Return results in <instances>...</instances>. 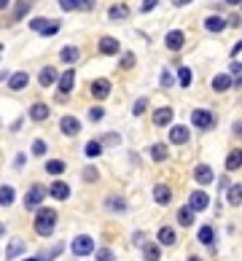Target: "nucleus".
Masks as SVG:
<instances>
[{"instance_id":"1","label":"nucleus","mask_w":242,"mask_h":261,"mask_svg":"<svg viewBox=\"0 0 242 261\" xmlns=\"http://www.w3.org/2000/svg\"><path fill=\"white\" fill-rule=\"evenodd\" d=\"M54 224H57V213H54V210H49V207L38 210V215H35V232H38L40 237H49L51 232H54Z\"/></svg>"},{"instance_id":"2","label":"nucleus","mask_w":242,"mask_h":261,"mask_svg":"<svg viewBox=\"0 0 242 261\" xmlns=\"http://www.w3.org/2000/svg\"><path fill=\"white\" fill-rule=\"evenodd\" d=\"M91 251H94V240H91V237L78 234L76 240H73V253H76V256H89Z\"/></svg>"},{"instance_id":"3","label":"nucleus","mask_w":242,"mask_h":261,"mask_svg":"<svg viewBox=\"0 0 242 261\" xmlns=\"http://www.w3.org/2000/svg\"><path fill=\"white\" fill-rule=\"evenodd\" d=\"M191 124L197 129H210L212 124H215V116H212L210 111H194L191 113Z\"/></svg>"},{"instance_id":"4","label":"nucleus","mask_w":242,"mask_h":261,"mask_svg":"<svg viewBox=\"0 0 242 261\" xmlns=\"http://www.w3.org/2000/svg\"><path fill=\"white\" fill-rule=\"evenodd\" d=\"M43 197H46V189H43V186H32V189L25 194V207H27V210H35L40 202H43Z\"/></svg>"},{"instance_id":"5","label":"nucleus","mask_w":242,"mask_h":261,"mask_svg":"<svg viewBox=\"0 0 242 261\" xmlns=\"http://www.w3.org/2000/svg\"><path fill=\"white\" fill-rule=\"evenodd\" d=\"M30 27H32V30H35V32H40V35H46V38H49V35H54V32H57V30H60V22H46V19H32V22H30Z\"/></svg>"},{"instance_id":"6","label":"nucleus","mask_w":242,"mask_h":261,"mask_svg":"<svg viewBox=\"0 0 242 261\" xmlns=\"http://www.w3.org/2000/svg\"><path fill=\"white\" fill-rule=\"evenodd\" d=\"M207 202H210V197H207L205 191H194L191 200H188V207H191L194 213H199V210H205V207H207Z\"/></svg>"},{"instance_id":"7","label":"nucleus","mask_w":242,"mask_h":261,"mask_svg":"<svg viewBox=\"0 0 242 261\" xmlns=\"http://www.w3.org/2000/svg\"><path fill=\"white\" fill-rule=\"evenodd\" d=\"M91 94H94L97 100H105L108 94H111V81H105V78L94 81V84H91Z\"/></svg>"},{"instance_id":"8","label":"nucleus","mask_w":242,"mask_h":261,"mask_svg":"<svg viewBox=\"0 0 242 261\" xmlns=\"http://www.w3.org/2000/svg\"><path fill=\"white\" fill-rule=\"evenodd\" d=\"M194 178H197L199 186H207V183H212V170L207 167V164H199V167L194 170Z\"/></svg>"},{"instance_id":"9","label":"nucleus","mask_w":242,"mask_h":261,"mask_svg":"<svg viewBox=\"0 0 242 261\" xmlns=\"http://www.w3.org/2000/svg\"><path fill=\"white\" fill-rule=\"evenodd\" d=\"M49 194L54 197V200H67V197H70V186L62 183V180H57V183H51Z\"/></svg>"},{"instance_id":"10","label":"nucleus","mask_w":242,"mask_h":261,"mask_svg":"<svg viewBox=\"0 0 242 261\" xmlns=\"http://www.w3.org/2000/svg\"><path fill=\"white\" fill-rule=\"evenodd\" d=\"M73 87H76V73H73V70L62 73V78H60V94L73 92Z\"/></svg>"},{"instance_id":"11","label":"nucleus","mask_w":242,"mask_h":261,"mask_svg":"<svg viewBox=\"0 0 242 261\" xmlns=\"http://www.w3.org/2000/svg\"><path fill=\"white\" fill-rule=\"evenodd\" d=\"M183 43H186V38H183L181 30H172L170 35H167V49H170V52H178V49H183Z\"/></svg>"},{"instance_id":"12","label":"nucleus","mask_w":242,"mask_h":261,"mask_svg":"<svg viewBox=\"0 0 242 261\" xmlns=\"http://www.w3.org/2000/svg\"><path fill=\"white\" fill-rule=\"evenodd\" d=\"M205 27L210 32H223V30H226V19H221V16H207Z\"/></svg>"},{"instance_id":"13","label":"nucleus","mask_w":242,"mask_h":261,"mask_svg":"<svg viewBox=\"0 0 242 261\" xmlns=\"http://www.w3.org/2000/svg\"><path fill=\"white\" fill-rule=\"evenodd\" d=\"M170 121H172V111H170V108H159V111L153 113V124H156V127H167Z\"/></svg>"},{"instance_id":"14","label":"nucleus","mask_w":242,"mask_h":261,"mask_svg":"<svg viewBox=\"0 0 242 261\" xmlns=\"http://www.w3.org/2000/svg\"><path fill=\"white\" fill-rule=\"evenodd\" d=\"M62 132H65V135H78V132H81L78 118H73V116H65V118H62Z\"/></svg>"},{"instance_id":"15","label":"nucleus","mask_w":242,"mask_h":261,"mask_svg":"<svg viewBox=\"0 0 242 261\" xmlns=\"http://www.w3.org/2000/svg\"><path fill=\"white\" fill-rule=\"evenodd\" d=\"M30 118H32V121H43V118H49V105L35 103L30 108Z\"/></svg>"},{"instance_id":"16","label":"nucleus","mask_w":242,"mask_h":261,"mask_svg":"<svg viewBox=\"0 0 242 261\" xmlns=\"http://www.w3.org/2000/svg\"><path fill=\"white\" fill-rule=\"evenodd\" d=\"M170 140H172V143H178V145H183L188 140V129L186 127H172L170 129Z\"/></svg>"},{"instance_id":"17","label":"nucleus","mask_w":242,"mask_h":261,"mask_svg":"<svg viewBox=\"0 0 242 261\" xmlns=\"http://www.w3.org/2000/svg\"><path fill=\"white\" fill-rule=\"evenodd\" d=\"M212 89H215V92H226V89H232V78H229L226 73L215 76V78H212Z\"/></svg>"},{"instance_id":"18","label":"nucleus","mask_w":242,"mask_h":261,"mask_svg":"<svg viewBox=\"0 0 242 261\" xmlns=\"http://www.w3.org/2000/svg\"><path fill=\"white\" fill-rule=\"evenodd\" d=\"M27 81H30V78H27V73H14V76H11V81H8V87L14 89V92H19V89L27 87Z\"/></svg>"},{"instance_id":"19","label":"nucleus","mask_w":242,"mask_h":261,"mask_svg":"<svg viewBox=\"0 0 242 261\" xmlns=\"http://www.w3.org/2000/svg\"><path fill=\"white\" fill-rule=\"evenodd\" d=\"M153 200H156L159 205H167V202L172 200V191L167 189V186H156V189H153Z\"/></svg>"},{"instance_id":"20","label":"nucleus","mask_w":242,"mask_h":261,"mask_svg":"<svg viewBox=\"0 0 242 261\" xmlns=\"http://www.w3.org/2000/svg\"><path fill=\"white\" fill-rule=\"evenodd\" d=\"M229 205H242V183H234L229 186Z\"/></svg>"},{"instance_id":"21","label":"nucleus","mask_w":242,"mask_h":261,"mask_svg":"<svg viewBox=\"0 0 242 261\" xmlns=\"http://www.w3.org/2000/svg\"><path fill=\"white\" fill-rule=\"evenodd\" d=\"M100 52L102 54H116L119 52V41H116V38H102V41H100Z\"/></svg>"},{"instance_id":"22","label":"nucleus","mask_w":242,"mask_h":261,"mask_svg":"<svg viewBox=\"0 0 242 261\" xmlns=\"http://www.w3.org/2000/svg\"><path fill=\"white\" fill-rule=\"evenodd\" d=\"M143 256H146V261H159V259H161V251H159V245H153V242H148V245H143Z\"/></svg>"},{"instance_id":"23","label":"nucleus","mask_w":242,"mask_h":261,"mask_svg":"<svg viewBox=\"0 0 242 261\" xmlns=\"http://www.w3.org/2000/svg\"><path fill=\"white\" fill-rule=\"evenodd\" d=\"M240 167H242V151L234 148L232 154H229V159H226V170H240Z\"/></svg>"},{"instance_id":"24","label":"nucleus","mask_w":242,"mask_h":261,"mask_svg":"<svg viewBox=\"0 0 242 261\" xmlns=\"http://www.w3.org/2000/svg\"><path fill=\"white\" fill-rule=\"evenodd\" d=\"M178 221H181V226H191L194 224V210L191 207H181L178 210Z\"/></svg>"},{"instance_id":"25","label":"nucleus","mask_w":242,"mask_h":261,"mask_svg":"<svg viewBox=\"0 0 242 261\" xmlns=\"http://www.w3.org/2000/svg\"><path fill=\"white\" fill-rule=\"evenodd\" d=\"M14 189H11V186H0V205L3 207H8L11 202H14Z\"/></svg>"},{"instance_id":"26","label":"nucleus","mask_w":242,"mask_h":261,"mask_svg":"<svg viewBox=\"0 0 242 261\" xmlns=\"http://www.w3.org/2000/svg\"><path fill=\"white\" fill-rule=\"evenodd\" d=\"M212 240H215L212 226H202V229H199V242H202V245H212Z\"/></svg>"},{"instance_id":"27","label":"nucleus","mask_w":242,"mask_h":261,"mask_svg":"<svg viewBox=\"0 0 242 261\" xmlns=\"http://www.w3.org/2000/svg\"><path fill=\"white\" fill-rule=\"evenodd\" d=\"M54 81H57V70L54 67H43V70H40V84H43V87H51Z\"/></svg>"},{"instance_id":"28","label":"nucleus","mask_w":242,"mask_h":261,"mask_svg":"<svg viewBox=\"0 0 242 261\" xmlns=\"http://www.w3.org/2000/svg\"><path fill=\"white\" fill-rule=\"evenodd\" d=\"M62 62H67V65H73V62H76L78 59V49L76 46H65V49H62Z\"/></svg>"},{"instance_id":"29","label":"nucleus","mask_w":242,"mask_h":261,"mask_svg":"<svg viewBox=\"0 0 242 261\" xmlns=\"http://www.w3.org/2000/svg\"><path fill=\"white\" fill-rule=\"evenodd\" d=\"M159 242H161V245H172V242H175V232H172L170 226L159 229Z\"/></svg>"},{"instance_id":"30","label":"nucleus","mask_w":242,"mask_h":261,"mask_svg":"<svg viewBox=\"0 0 242 261\" xmlns=\"http://www.w3.org/2000/svg\"><path fill=\"white\" fill-rule=\"evenodd\" d=\"M108 16H111V19H126V16H129V8H126V5H111Z\"/></svg>"},{"instance_id":"31","label":"nucleus","mask_w":242,"mask_h":261,"mask_svg":"<svg viewBox=\"0 0 242 261\" xmlns=\"http://www.w3.org/2000/svg\"><path fill=\"white\" fill-rule=\"evenodd\" d=\"M22 251H25V242H22V240H14V242L8 245V251H5V259H16Z\"/></svg>"},{"instance_id":"32","label":"nucleus","mask_w":242,"mask_h":261,"mask_svg":"<svg viewBox=\"0 0 242 261\" xmlns=\"http://www.w3.org/2000/svg\"><path fill=\"white\" fill-rule=\"evenodd\" d=\"M46 173H51V175L65 173V162H60V159H51V162H46Z\"/></svg>"},{"instance_id":"33","label":"nucleus","mask_w":242,"mask_h":261,"mask_svg":"<svg viewBox=\"0 0 242 261\" xmlns=\"http://www.w3.org/2000/svg\"><path fill=\"white\" fill-rule=\"evenodd\" d=\"M105 205L111 207V210H116V213H124V210H126V202L121 200V197H108Z\"/></svg>"},{"instance_id":"34","label":"nucleus","mask_w":242,"mask_h":261,"mask_svg":"<svg viewBox=\"0 0 242 261\" xmlns=\"http://www.w3.org/2000/svg\"><path fill=\"white\" fill-rule=\"evenodd\" d=\"M84 151H86V156H89V159H94V156H100V154H102V145L97 143V140H89Z\"/></svg>"},{"instance_id":"35","label":"nucleus","mask_w":242,"mask_h":261,"mask_svg":"<svg viewBox=\"0 0 242 261\" xmlns=\"http://www.w3.org/2000/svg\"><path fill=\"white\" fill-rule=\"evenodd\" d=\"M151 156L156 159V162H164V159H167V145H164V143L151 145Z\"/></svg>"},{"instance_id":"36","label":"nucleus","mask_w":242,"mask_h":261,"mask_svg":"<svg viewBox=\"0 0 242 261\" xmlns=\"http://www.w3.org/2000/svg\"><path fill=\"white\" fill-rule=\"evenodd\" d=\"M178 78H181V87L183 89L191 87V70H188V67H181V70H178Z\"/></svg>"},{"instance_id":"37","label":"nucleus","mask_w":242,"mask_h":261,"mask_svg":"<svg viewBox=\"0 0 242 261\" xmlns=\"http://www.w3.org/2000/svg\"><path fill=\"white\" fill-rule=\"evenodd\" d=\"M97 261H113V251L111 248H100L97 251Z\"/></svg>"},{"instance_id":"38","label":"nucleus","mask_w":242,"mask_h":261,"mask_svg":"<svg viewBox=\"0 0 242 261\" xmlns=\"http://www.w3.org/2000/svg\"><path fill=\"white\" fill-rule=\"evenodd\" d=\"M32 154H35V156L46 154V143H43V140H35V143H32Z\"/></svg>"},{"instance_id":"39","label":"nucleus","mask_w":242,"mask_h":261,"mask_svg":"<svg viewBox=\"0 0 242 261\" xmlns=\"http://www.w3.org/2000/svg\"><path fill=\"white\" fill-rule=\"evenodd\" d=\"M146 105H148V100H146V97H140V100H137V103H135V108H132V111H135V116H140V113L146 111Z\"/></svg>"},{"instance_id":"40","label":"nucleus","mask_w":242,"mask_h":261,"mask_svg":"<svg viewBox=\"0 0 242 261\" xmlns=\"http://www.w3.org/2000/svg\"><path fill=\"white\" fill-rule=\"evenodd\" d=\"M97 178H100V175H97L94 167H86L84 170V180H89V183H91V180H97Z\"/></svg>"},{"instance_id":"41","label":"nucleus","mask_w":242,"mask_h":261,"mask_svg":"<svg viewBox=\"0 0 242 261\" xmlns=\"http://www.w3.org/2000/svg\"><path fill=\"white\" fill-rule=\"evenodd\" d=\"M102 116H105V111H102V108H91V111H89V118H91V121H100Z\"/></svg>"},{"instance_id":"42","label":"nucleus","mask_w":242,"mask_h":261,"mask_svg":"<svg viewBox=\"0 0 242 261\" xmlns=\"http://www.w3.org/2000/svg\"><path fill=\"white\" fill-rule=\"evenodd\" d=\"M60 5L65 11H73V8H78V0H60Z\"/></svg>"},{"instance_id":"43","label":"nucleus","mask_w":242,"mask_h":261,"mask_svg":"<svg viewBox=\"0 0 242 261\" xmlns=\"http://www.w3.org/2000/svg\"><path fill=\"white\" fill-rule=\"evenodd\" d=\"M161 87H172V73L170 70L161 73Z\"/></svg>"},{"instance_id":"44","label":"nucleus","mask_w":242,"mask_h":261,"mask_svg":"<svg viewBox=\"0 0 242 261\" xmlns=\"http://www.w3.org/2000/svg\"><path fill=\"white\" fill-rule=\"evenodd\" d=\"M78 8H84V11H91V8H94V0H78Z\"/></svg>"},{"instance_id":"45","label":"nucleus","mask_w":242,"mask_h":261,"mask_svg":"<svg viewBox=\"0 0 242 261\" xmlns=\"http://www.w3.org/2000/svg\"><path fill=\"white\" fill-rule=\"evenodd\" d=\"M121 65H124V67H132V65H135V54H124V59H121Z\"/></svg>"},{"instance_id":"46","label":"nucleus","mask_w":242,"mask_h":261,"mask_svg":"<svg viewBox=\"0 0 242 261\" xmlns=\"http://www.w3.org/2000/svg\"><path fill=\"white\" fill-rule=\"evenodd\" d=\"M25 11H27V3H19V5H16V16H14V19H22Z\"/></svg>"},{"instance_id":"47","label":"nucleus","mask_w":242,"mask_h":261,"mask_svg":"<svg viewBox=\"0 0 242 261\" xmlns=\"http://www.w3.org/2000/svg\"><path fill=\"white\" fill-rule=\"evenodd\" d=\"M156 5V0H143V11H151Z\"/></svg>"},{"instance_id":"48","label":"nucleus","mask_w":242,"mask_h":261,"mask_svg":"<svg viewBox=\"0 0 242 261\" xmlns=\"http://www.w3.org/2000/svg\"><path fill=\"white\" fill-rule=\"evenodd\" d=\"M105 143H113V145H119V135H105Z\"/></svg>"},{"instance_id":"49","label":"nucleus","mask_w":242,"mask_h":261,"mask_svg":"<svg viewBox=\"0 0 242 261\" xmlns=\"http://www.w3.org/2000/svg\"><path fill=\"white\" fill-rule=\"evenodd\" d=\"M232 73H240V76H242V65H240V62H234V65H232Z\"/></svg>"},{"instance_id":"50","label":"nucleus","mask_w":242,"mask_h":261,"mask_svg":"<svg viewBox=\"0 0 242 261\" xmlns=\"http://www.w3.org/2000/svg\"><path fill=\"white\" fill-rule=\"evenodd\" d=\"M234 135H242V121L234 124Z\"/></svg>"},{"instance_id":"51","label":"nucleus","mask_w":242,"mask_h":261,"mask_svg":"<svg viewBox=\"0 0 242 261\" xmlns=\"http://www.w3.org/2000/svg\"><path fill=\"white\" fill-rule=\"evenodd\" d=\"M8 3H11V0H0V11H3L5 5H8Z\"/></svg>"},{"instance_id":"52","label":"nucleus","mask_w":242,"mask_h":261,"mask_svg":"<svg viewBox=\"0 0 242 261\" xmlns=\"http://www.w3.org/2000/svg\"><path fill=\"white\" fill-rule=\"evenodd\" d=\"M232 84H234V87H240V89H242V76L237 78V81H232Z\"/></svg>"},{"instance_id":"53","label":"nucleus","mask_w":242,"mask_h":261,"mask_svg":"<svg viewBox=\"0 0 242 261\" xmlns=\"http://www.w3.org/2000/svg\"><path fill=\"white\" fill-rule=\"evenodd\" d=\"M186 3H191V0H175V5H186Z\"/></svg>"},{"instance_id":"54","label":"nucleus","mask_w":242,"mask_h":261,"mask_svg":"<svg viewBox=\"0 0 242 261\" xmlns=\"http://www.w3.org/2000/svg\"><path fill=\"white\" fill-rule=\"evenodd\" d=\"M242 52V43H237V46H234V54H240Z\"/></svg>"},{"instance_id":"55","label":"nucleus","mask_w":242,"mask_h":261,"mask_svg":"<svg viewBox=\"0 0 242 261\" xmlns=\"http://www.w3.org/2000/svg\"><path fill=\"white\" fill-rule=\"evenodd\" d=\"M229 5H237V3H242V0H226Z\"/></svg>"},{"instance_id":"56","label":"nucleus","mask_w":242,"mask_h":261,"mask_svg":"<svg viewBox=\"0 0 242 261\" xmlns=\"http://www.w3.org/2000/svg\"><path fill=\"white\" fill-rule=\"evenodd\" d=\"M3 232H5V226H3V224H0V237H3Z\"/></svg>"},{"instance_id":"57","label":"nucleus","mask_w":242,"mask_h":261,"mask_svg":"<svg viewBox=\"0 0 242 261\" xmlns=\"http://www.w3.org/2000/svg\"><path fill=\"white\" fill-rule=\"evenodd\" d=\"M188 261H202V259H197V256H191V259H188Z\"/></svg>"},{"instance_id":"58","label":"nucleus","mask_w":242,"mask_h":261,"mask_svg":"<svg viewBox=\"0 0 242 261\" xmlns=\"http://www.w3.org/2000/svg\"><path fill=\"white\" fill-rule=\"evenodd\" d=\"M0 52H3V46H0Z\"/></svg>"}]
</instances>
